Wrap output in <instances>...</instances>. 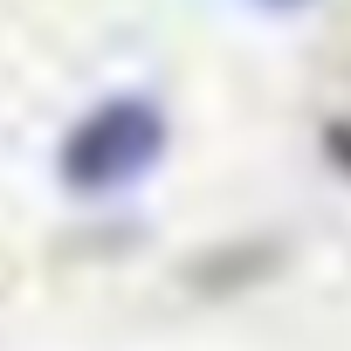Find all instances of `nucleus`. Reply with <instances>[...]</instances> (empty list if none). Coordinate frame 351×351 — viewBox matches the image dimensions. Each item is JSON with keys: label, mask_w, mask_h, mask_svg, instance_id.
Wrapping results in <instances>:
<instances>
[{"label": "nucleus", "mask_w": 351, "mask_h": 351, "mask_svg": "<svg viewBox=\"0 0 351 351\" xmlns=\"http://www.w3.org/2000/svg\"><path fill=\"white\" fill-rule=\"evenodd\" d=\"M255 8H303V0H255Z\"/></svg>", "instance_id": "f03ea898"}, {"label": "nucleus", "mask_w": 351, "mask_h": 351, "mask_svg": "<svg viewBox=\"0 0 351 351\" xmlns=\"http://www.w3.org/2000/svg\"><path fill=\"white\" fill-rule=\"evenodd\" d=\"M158 158H165V110L152 97H110L69 131L62 180L76 193H124Z\"/></svg>", "instance_id": "f257e3e1"}]
</instances>
